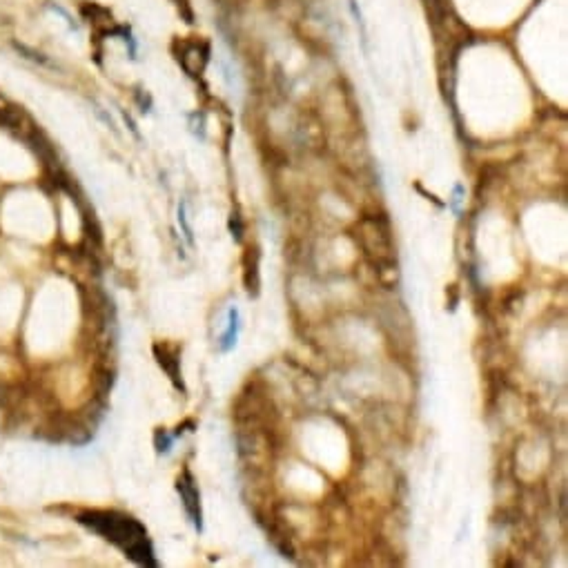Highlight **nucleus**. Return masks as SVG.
Segmentation results:
<instances>
[{"label":"nucleus","mask_w":568,"mask_h":568,"mask_svg":"<svg viewBox=\"0 0 568 568\" xmlns=\"http://www.w3.org/2000/svg\"><path fill=\"white\" fill-rule=\"evenodd\" d=\"M87 522L92 528H96L98 533H103L107 540L116 542L121 548H125V553L129 557H134L136 562L141 564H154L149 560V551L147 546V535L143 531L141 524H136L134 520H129V517H118V515H109V513H92L87 515Z\"/></svg>","instance_id":"f257e3e1"},{"label":"nucleus","mask_w":568,"mask_h":568,"mask_svg":"<svg viewBox=\"0 0 568 568\" xmlns=\"http://www.w3.org/2000/svg\"><path fill=\"white\" fill-rule=\"evenodd\" d=\"M178 493H181L183 502H185V508L189 517H192V522L196 524V528H201V508H198V493L194 488V482L189 473L183 475V480H178Z\"/></svg>","instance_id":"f03ea898"},{"label":"nucleus","mask_w":568,"mask_h":568,"mask_svg":"<svg viewBox=\"0 0 568 568\" xmlns=\"http://www.w3.org/2000/svg\"><path fill=\"white\" fill-rule=\"evenodd\" d=\"M154 352L158 357V361H161V366L167 370V375L172 377V381L176 386H181V381H178V354H176V348L172 345H156L154 348Z\"/></svg>","instance_id":"7ed1b4c3"},{"label":"nucleus","mask_w":568,"mask_h":568,"mask_svg":"<svg viewBox=\"0 0 568 568\" xmlns=\"http://www.w3.org/2000/svg\"><path fill=\"white\" fill-rule=\"evenodd\" d=\"M236 337V310L230 312V330H227V334L223 337V350H227V348L232 345V339Z\"/></svg>","instance_id":"20e7f679"}]
</instances>
